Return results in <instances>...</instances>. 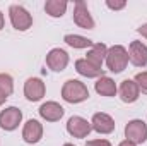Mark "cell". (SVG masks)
Instances as JSON below:
<instances>
[{
	"mask_svg": "<svg viewBox=\"0 0 147 146\" xmlns=\"http://www.w3.org/2000/svg\"><path fill=\"white\" fill-rule=\"evenodd\" d=\"M41 138H43V126L34 119L28 120L24 124V129H22V139L29 145H34Z\"/></svg>",
	"mask_w": 147,
	"mask_h": 146,
	"instance_id": "cell-13",
	"label": "cell"
},
{
	"mask_svg": "<svg viewBox=\"0 0 147 146\" xmlns=\"http://www.w3.org/2000/svg\"><path fill=\"white\" fill-rule=\"evenodd\" d=\"M3 103H5V100H3V98H0V105H3Z\"/></svg>",
	"mask_w": 147,
	"mask_h": 146,
	"instance_id": "cell-27",
	"label": "cell"
},
{
	"mask_svg": "<svg viewBox=\"0 0 147 146\" xmlns=\"http://www.w3.org/2000/svg\"><path fill=\"white\" fill-rule=\"evenodd\" d=\"M14 91V79L9 74H0V98L7 100Z\"/></svg>",
	"mask_w": 147,
	"mask_h": 146,
	"instance_id": "cell-20",
	"label": "cell"
},
{
	"mask_svg": "<svg viewBox=\"0 0 147 146\" xmlns=\"http://www.w3.org/2000/svg\"><path fill=\"white\" fill-rule=\"evenodd\" d=\"M125 138L134 145H142L147 141V124L140 119H134L125 126Z\"/></svg>",
	"mask_w": 147,
	"mask_h": 146,
	"instance_id": "cell-4",
	"label": "cell"
},
{
	"mask_svg": "<svg viewBox=\"0 0 147 146\" xmlns=\"http://www.w3.org/2000/svg\"><path fill=\"white\" fill-rule=\"evenodd\" d=\"M3 23H5V21H3V14H2V12H0V29H2V28H3Z\"/></svg>",
	"mask_w": 147,
	"mask_h": 146,
	"instance_id": "cell-26",
	"label": "cell"
},
{
	"mask_svg": "<svg viewBox=\"0 0 147 146\" xmlns=\"http://www.w3.org/2000/svg\"><path fill=\"white\" fill-rule=\"evenodd\" d=\"M86 146H111V143L106 139H94V141H87Z\"/></svg>",
	"mask_w": 147,
	"mask_h": 146,
	"instance_id": "cell-23",
	"label": "cell"
},
{
	"mask_svg": "<svg viewBox=\"0 0 147 146\" xmlns=\"http://www.w3.org/2000/svg\"><path fill=\"white\" fill-rule=\"evenodd\" d=\"M74 23L82 29H92L94 28V19L89 14L87 3L84 0H77L74 5Z\"/></svg>",
	"mask_w": 147,
	"mask_h": 146,
	"instance_id": "cell-5",
	"label": "cell"
},
{
	"mask_svg": "<svg viewBox=\"0 0 147 146\" xmlns=\"http://www.w3.org/2000/svg\"><path fill=\"white\" fill-rule=\"evenodd\" d=\"M135 83H137V86H139V89L142 91V93H146L147 95V71L146 72H139L135 76V79H134Z\"/></svg>",
	"mask_w": 147,
	"mask_h": 146,
	"instance_id": "cell-21",
	"label": "cell"
},
{
	"mask_svg": "<svg viewBox=\"0 0 147 146\" xmlns=\"http://www.w3.org/2000/svg\"><path fill=\"white\" fill-rule=\"evenodd\" d=\"M91 126L99 134H111L115 131V120L111 119L108 113H105V112L94 113L92 115V120H91Z\"/></svg>",
	"mask_w": 147,
	"mask_h": 146,
	"instance_id": "cell-11",
	"label": "cell"
},
{
	"mask_svg": "<svg viewBox=\"0 0 147 146\" xmlns=\"http://www.w3.org/2000/svg\"><path fill=\"white\" fill-rule=\"evenodd\" d=\"M46 93V88H45V83L39 79V77H29L26 83H24V96L29 100V102H38L45 96Z\"/></svg>",
	"mask_w": 147,
	"mask_h": 146,
	"instance_id": "cell-9",
	"label": "cell"
},
{
	"mask_svg": "<svg viewBox=\"0 0 147 146\" xmlns=\"http://www.w3.org/2000/svg\"><path fill=\"white\" fill-rule=\"evenodd\" d=\"M46 65L55 72H62L69 65V53L65 50H62V48L50 50L48 55H46Z\"/></svg>",
	"mask_w": 147,
	"mask_h": 146,
	"instance_id": "cell-8",
	"label": "cell"
},
{
	"mask_svg": "<svg viewBox=\"0 0 147 146\" xmlns=\"http://www.w3.org/2000/svg\"><path fill=\"white\" fill-rule=\"evenodd\" d=\"M118 146H137V145H134L132 141H128V139H125V141H121V143H120Z\"/></svg>",
	"mask_w": 147,
	"mask_h": 146,
	"instance_id": "cell-25",
	"label": "cell"
},
{
	"mask_svg": "<svg viewBox=\"0 0 147 146\" xmlns=\"http://www.w3.org/2000/svg\"><path fill=\"white\" fill-rule=\"evenodd\" d=\"M106 5L110 7L111 10H121V9H125L127 2H125V0H118V2H116V0H115V2H113V0H106Z\"/></svg>",
	"mask_w": 147,
	"mask_h": 146,
	"instance_id": "cell-22",
	"label": "cell"
},
{
	"mask_svg": "<svg viewBox=\"0 0 147 146\" xmlns=\"http://www.w3.org/2000/svg\"><path fill=\"white\" fill-rule=\"evenodd\" d=\"M63 41H65L69 46H72V48H91V46L94 45L89 38L80 36V35H65Z\"/></svg>",
	"mask_w": 147,
	"mask_h": 146,
	"instance_id": "cell-19",
	"label": "cell"
},
{
	"mask_svg": "<svg viewBox=\"0 0 147 146\" xmlns=\"http://www.w3.org/2000/svg\"><path fill=\"white\" fill-rule=\"evenodd\" d=\"M128 60L135 67H146L147 65V46L142 41H132L128 48Z\"/></svg>",
	"mask_w": 147,
	"mask_h": 146,
	"instance_id": "cell-10",
	"label": "cell"
},
{
	"mask_svg": "<svg viewBox=\"0 0 147 146\" xmlns=\"http://www.w3.org/2000/svg\"><path fill=\"white\" fill-rule=\"evenodd\" d=\"M45 10L50 17H62L67 10V2L65 0H46Z\"/></svg>",
	"mask_w": 147,
	"mask_h": 146,
	"instance_id": "cell-18",
	"label": "cell"
},
{
	"mask_svg": "<svg viewBox=\"0 0 147 146\" xmlns=\"http://www.w3.org/2000/svg\"><path fill=\"white\" fill-rule=\"evenodd\" d=\"M106 53H108V46H106L105 43H94V45L91 46V50L87 52L86 60H89L92 65L103 69V62L106 60Z\"/></svg>",
	"mask_w": 147,
	"mask_h": 146,
	"instance_id": "cell-15",
	"label": "cell"
},
{
	"mask_svg": "<svg viewBox=\"0 0 147 146\" xmlns=\"http://www.w3.org/2000/svg\"><path fill=\"white\" fill-rule=\"evenodd\" d=\"M75 71L80 74V76H84V77H103V74H105V69L92 65L86 59L75 60Z\"/></svg>",
	"mask_w": 147,
	"mask_h": 146,
	"instance_id": "cell-16",
	"label": "cell"
},
{
	"mask_svg": "<svg viewBox=\"0 0 147 146\" xmlns=\"http://www.w3.org/2000/svg\"><path fill=\"white\" fill-rule=\"evenodd\" d=\"M62 98L69 103H80L89 98V89L84 83L77 79H69L62 88Z\"/></svg>",
	"mask_w": 147,
	"mask_h": 146,
	"instance_id": "cell-1",
	"label": "cell"
},
{
	"mask_svg": "<svg viewBox=\"0 0 147 146\" xmlns=\"http://www.w3.org/2000/svg\"><path fill=\"white\" fill-rule=\"evenodd\" d=\"M22 120V112L17 107H7L0 112V127L3 131H14Z\"/></svg>",
	"mask_w": 147,
	"mask_h": 146,
	"instance_id": "cell-6",
	"label": "cell"
},
{
	"mask_svg": "<svg viewBox=\"0 0 147 146\" xmlns=\"http://www.w3.org/2000/svg\"><path fill=\"white\" fill-rule=\"evenodd\" d=\"M67 131H69L70 136L82 139V138H87V136L91 134L92 126H91V122H87L86 119H82V117H79V115H74V117L69 119V122H67Z\"/></svg>",
	"mask_w": 147,
	"mask_h": 146,
	"instance_id": "cell-7",
	"label": "cell"
},
{
	"mask_svg": "<svg viewBox=\"0 0 147 146\" xmlns=\"http://www.w3.org/2000/svg\"><path fill=\"white\" fill-rule=\"evenodd\" d=\"M39 115L48 122H57L63 117V107L57 102H46L39 107Z\"/></svg>",
	"mask_w": 147,
	"mask_h": 146,
	"instance_id": "cell-14",
	"label": "cell"
},
{
	"mask_svg": "<svg viewBox=\"0 0 147 146\" xmlns=\"http://www.w3.org/2000/svg\"><path fill=\"white\" fill-rule=\"evenodd\" d=\"M137 31H139V33H140V35H142L144 38H147V24H142V26H140Z\"/></svg>",
	"mask_w": 147,
	"mask_h": 146,
	"instance_id": "cell-24",
	"label": "cell"
},
{
	"mask_svg": "<svg viewBox=\"0 0 147 146\" xmlns=\"http://www.w3.org/2000/svg\"><path fill=\"white\" fill-rule=\"evenodd\" d=\"M118 93H120V98L121 102L125 103H134L139 100V95H140V89L137 86V83L134 79H125L121 81L120 88H118Z\"/></svg>",
	"mask_w": 147,
	"mask_h": 146,
	"instance_id": "cell-12",
	"label": "cell"
},
{
	"mask_svg": "<svg viewBox=\"0 0 147 146\" xmlns=\"http://www.w3.org/2000/svg\"><path fill=\"white\" fill-rule=\"evenodd\" d=\"M9 17H10L12 26L17 31H26V29H29L33 26V17L22 5H10Z\"/></svg>",
	"mask_w": 147,
	"mask_h": 146,
	"instance_id": "cell-3",
	"label": "cell"
},
{
	"mask_svg": "<svg viewBox=\"0 0 147 146\" xmlns=\"http://www.w3.org/2000/svg\"><path fill=\"white\" fill-rule=\"evenodd\" d=\"M94 88H96V91H98L101 96H115L116 91H118L115 81H113L111 77H106V76L99 77V79L96 81V86H94Z\"/></svg>",
	"mask_w": 147,
	"mask_h": 146,
	"instance_id": "cell-17",
	"label": "cell"
},
{
	"mask_svg": "<svg viewBox=\"0 0 147 146\" xmlns=\"http://www.w3.org/2000/svg\"><path fill=\"white\" fill-rule=\"evenodd\" d=\"M128 64V52L125 46L121 45H113L111 48H108V53H106V65L111 72L118 74L121 71H125Z\"/></svg>",
	"mask_w": 147,
	"mask_h": 146,
	"instance_id": "cell-2",
	"label": "cell"
},
{
	"mask_svg": "<svg viewBox=\"0 0 147 146\" xmlns=\"http://www.w3.org/2000/svg\"><path fill=\"white\" fill-rule=\"evenodd\" d=\"M63 146H74V145H70V143H65V145H63Z\"/></svg>",
	"mask_w": 147,
	"mask_h": 146,
	"instance_id": "cell-28",
	"label": "cell"
}]
</instances>
